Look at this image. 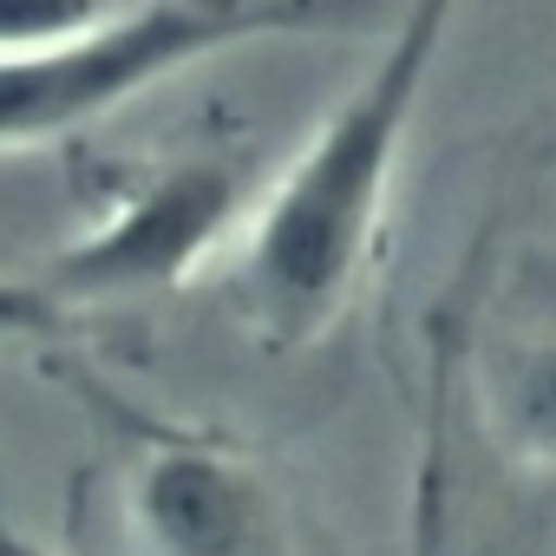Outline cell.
Returning <instances> with one entry per match:
<instances>
[{
    "mask_svg": "<svg viewBox=\"0 0 556 556\" xmlns=\"http://www.w3.org/2000/svg\"><path fill=\"white\" fill-rule=\"evenodd\" d=\"M380 8L387 0H105L73 40L0 60V157L73 138L229 47L354 34Z\"/></svg>",
    "mask_w": 556,
    "mask_h": 556,
    "instance_id": "cell-2",
    "label": "cell"
},
{
    "mask_svg": "<svg viewBox=\"0 0 556 556\" xmlns=\"http://www.w3.org/2000/svg\"><path fill=\"white\" fill-rule=\"evenodd\" d=\"M144 458L125 484V523L144 556H262L268 549V484L229 445L144 432Z\"/></svg>",
    "mask_w": 556,
    "mask_h": 556,
    "instance_id": "cell-4",
    "label": "cell"
},
{
    "mask_svg": "<svg viewBox=\"0 0 556 556\" xmlns=\"http://www.w3.org/2000/svg\"><path fill=\"white\" fill-rule=\"evenodd\" d=\"M465 0H400L387 47L315 125V138L249 197L229 262V308L262 354H302L354 308L413 151L419 99Z\"/></svg>",
    "mask_w": 556,
    "mask_h": 556,
    "instance_id": "cell-1",
    "label": "cell"
},
{
    "mask_svg": "<svg viewBox=\"0 0 556 556\" xmlns=\"http://www.w3.org/2000/svg\"><path fill=\"white\" fill-rule=\"evenodd\" d=\"M105 0H0V60H27L73 40Z\"/></svg>",
    "mask_w": 556,
    "mask_h": 556,
    "instance_id": "cell-6",
    "label": "cell"
},
{
    "mask_svg": "<svg viewBox=\"0 0 556 556\" xmlns=\"http://www.w3.org/2000/svg\"><path fill=\"white\" fill-rule=\"evenodd\" d=\"M0 556H60L53 543H40L21 517H14V504H8V491H0Z\"/></svg>",
    "mask_w": 556,
    "mask_h": 556,
    "instance_id": "cell-7",
    "label": "cell"
},
{
    "mask_svg": "<svg viewBox=\"0 0 556 556\" xmlns=\"http://www.w3.org/2000/svg\"><path fill=\"white\" fill-rule=\"evenodd\" d=\"M242 210L249 157L229 138L197 144L144 184L118 190L99 223L53 249L27 282L0 289V328H53L60 315H99L170 295L242 229Z\"/></svg>",
    "mask_w": 556,
    "mask_h": 556,
    "instance_id": "cell-3",
    "label": "cell"
},
{
    "mask_svg": "<svg viewBox=\"0 0 556 556\" xmlns=\"http://www.w3.org/2000/svg\"><path fill=\"white\" fill-rule=\"evenodd\" d=\"M491 432L523 465L556 478V328L510 341L491 367Z\"/></svg>",
    "mask_w": 556,
    "mask_h": 556,
    "instance_id": "cell-5",
    "label": "cell"
}]
</instances>
